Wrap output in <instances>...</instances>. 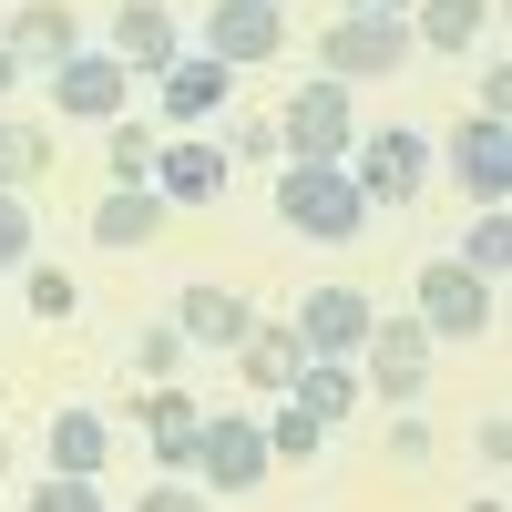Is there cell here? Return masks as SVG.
Segmentation results:
<instances>
[{
  "instance_id": "5bb4252c",
  "label": "cell",
  "mask_w": 512,
  "mask_h": 512,
  "mask_svg": "<svg viewBox=\"0 0 512 512\" xmlns=\"http://www.w3.org/2000/svg\"><path fill=\"white\" fill-rule=\"evenodd\" d=\"M154 93H164V113H175V123H205V113H226L236 72H226L216 52H175V62L154 72Z\"/></svg>"
},
{
  "instance_id": "44dd1931",
  "label": "cell",
  "mask_w": 512,
  "mask_h": 512,
  "mask_svg": "<svg viewBox=\"0 0 512 512\" xmlns=\"http://www.w3.org/2000/svg\"><path fill=\"white\" fill-rule=\"evenodd\" d=\"M277 400H297L318 431H338V410H359V369L349 359H297V379H287Z\"/></svg>"
},
{
  "instance_id": "ba28073f",
  "label": "cell",
  "mask_w": 512,
  "mask_h": 512,
  "mask_svg": "<svg viewBox=\"0 0 512 512\" xmlns=\"http://www.w3.org/2000/svg\"><path fill=\"white\" fill-rule=\"evenodd\" d=\"M205 52H216L226 72L277 62L287 52V11H277V0H216V11H205Z\"/></svg>"
},
{
  "instance_id": "4fadbf2b",
  "label": "cell",
  "mask_w": 512,
  "mask_h": 512,
  "mask_svg": "<svg viewBox=\"0 0 512 512\" xmlns=\"http://www.w3.org/2000/svg\"><path fill=\"white\" fill-rule=\"evenodd\" d=\"M195 431H205V400H195V390H175V379H154V390H144L154 472H185V461H195Z\"/></svg>"
},
{
  "instance_id": "d6a6232c",
  "label": "cell",
  "mask_w": 512,
  "mask_h": 512,
  "mask_svg": "<svg viewBox=\"0 0 512 512\" xmlns=\"http://www.w3.org/2000/svg\"><path fill=\"white\" fill-rule=\"evenodd\" d=\"M226 144H236L246 164H267V154H277V123H256V113H246V123H236V134H226Z\"/></svg>"
},
{
  "instance_id": "d590c367",
  "label": "cell",
  "mask_w": 512,
  "mask_h": 512,
  "mask_svg": "<svg viewBox=\"0 0 512 512\" xmlns=\"http://www.w3.org/2000/svg\"><path fill=\"white\" fill-rule=\"evenodd\" d=\"M0 472H11V441H0Z\"/></svg>"
},
{
  "instance_id": "484cf974",
  "label": "cell",
  "mask_w": 512,
  "mask_h": 512,
  "mask_svg": "<svg viewBox=\"0 0 512 512\" xmlns=\"http://www.w3.org/2000/svg\"><path fill=\"white\" fill-rule=\"evenodd\" d=\"M318 451H328V431L287 400V410H277V431H267V461H318Z\"/></svg>"
},
{
  "instance_id": "8992f818",
  "label": "cell",
  "mask_w": 512,
  "mask_h": 512,
  "mask_svg": "<svg viewBox=\"0 0 512 512\" xmlns=\"http://www.w3.org/2000/svg\"><path fill=\"white\" fill-rule=\"evenodd\" d=\"M492 318H502L492 277H472L461 256H431V267H420V328L431 338H492Z\"/></svg>"
},
{
  "instance_id": "e575fe53",
  "label": "cell",
  "mask_w": 512,
  "mask_h": 512,
  "mask_svg": "<svg viewBox=\"0 0 512 512\" xmlns=\"http://www.w3.org/2000/svg\"><path fill=\"white\" fill-rule=\"evenodd\" d=\"M0 93H21V62H11V52H0Z\"/></svg>"
},
{
  "instance_id": "3957f363",
  "label": "cell",
  "mask_w": 512,
  "mask_h": 512,
  "mask_svg": "<svg viewBox=\"0 0 512 512\" xmlns=\"http://www.w3.org/2000/svg\"><path fill=\"white\" fill-rule=\"evenodd\" d=\"M277 144H287V164H349V144H359L349 82H297L277 113Z\"/></svg>"
},
{
  "instance_id": "836d02e7",
  "label": "cell",
  "mask_w": 512,
  "mask_h": 512,
  "mask_svg": "<svg viewBox=\"0 0 512 512\" xmlns=\"http://www.w3.org/2000/svg\"><path fill=\"white\" fill-rule=\"evenodd\" d=\"M338 11H410V0H338Z\"/></svg>"
},
{
  "instance_id": "d6986e66",
  "label": "cell",
  "mask_w": 512,
  "mask_h": 512,
  "mask_svg": "<svg viewBox=\"0 0 512 512\" xmlns=\"http://www.w3.org/2000/svg\"><path fill=\"white\" fill-rule=\"evenodd\" d=\"M246 318H256V308H246L236 287H185V297H175V338H185V349H216V359L246 338Z\"/></svg>"
},
{
  "instance_id": "7c38bea8",
  "label": "cell",
  "mask_w": 512,
  "mask_h": 512,
  "mask_svg": "<svg viewBox=\"0 0 512 512\" xmlns=\"http://www.w3.org/2000/svg\"><path fill=\"white\" fill-rule=\"evenodd\" d=\"M0 52H11L21 72H52L62 52H82V21H72V0H21L11 31H0Z\"/></svg>"
},
{
  "instance_id": "cb8c5ba5",
  "label": "cell",
  "mask_w": 512,
  "mask_h": 512,
  "mask_svg": "<svg viewBox=\"0 0 512 512\" xmlns=\"http://www.w3.org/2000/svg\"><path fill=\"white\" fill-rule=\"evenodd\" d=\"M461 267L502 287V267H512V216H502V205H482V216H472V236H461Z\"/></svg>"
},
{
  "instance_id": "83f0119b",
  "label": "cell",
  "mask_w": 512,
  "mask_h": 512,
  "mask_svg": "<svg viewBox=\"0 0 512 512\" xmlns=\"http://www.w3.org/2000/svg\"><path fill=\"white\" fill-rule=\"evenodd\" d=\"M134 512H216V492H205V482H185V472H164V482H154Z\"/></svg>"
},
{
  "instance_id": "ac0fdd59",
  "label": "cell",
  "mask_w": 512,
  "mask_h": 512,
  "mask_svg": "<svg viewBox=\"0 0 512 512\" xmlns=\"http://www.w3.org/2000/svg\"><path fill=\"white\" fill-rule=\"evenodd\" d=\"M41 461H52V472H72V482H103V461H113V420H103V410H52Z\"/></svg>"
},
{
  "instance_id": "30bf717a",
  "label": "cell",
  "mask_w": 512,
  "mask_h": 512,
  "mask_svg": "<svg viewBox=\"0 0 512 512\" xmlns=\"http://www.w3.org/2000/svg\"><path fill=\"white\" fill-rule=\"evenodd\" d=\"M123 82H134V72L82 41V52L52 62V103H62V123H113V113H123Z\"/></svg>"
},
{
  "instance_id": "5b68a950",
  "label": "cell",
  "mask_w": 512,
  "mask_h": 512,
  "mask_svg": "<svg viewBox=\"0 0 512 512\" xmlns=\"http://www.w3.org/2000/svg\"><path fill=\"white\" fill-rule=\"evenodd\" d=\"M277 461H267V431H256L246 410H205V431H195V461H185V482L205 492H256Z\"/></svg>"
},
{
  "instance_id": "f546056e",
  "label": "cell",
  "mask_w": 512,
  "mask_h": 512,
  "mask_svg": "<svg viewBox=\"0 0 512 512\" xmlns=\"http://www.w3.org/2000/svg\"><path fill=\"white\" fill-rule=\"evenodd\" d=\"M31 512H103V492H93V482H72V472H52V482L31 492Z\"/></svg>"
},
{
  "instance_id": "603a6c76",
  "label": "cell",
  "mask_w": 512,
  "mask_h": 512,
  "mask_svg": "<svg viewBox=\"0 0 512 512\" xmlns=\"http://www.w3.org/2000/svg\"><path fill=\"white\" fill-rule=\"evenodd\" d=\"M41 175H52V134L21 113H0V195H31Z\"/></svg>"
},
{
  "instance_id": "9c48e42d",
  "label": "cell",
  "mask_w": 512,
  "mask_h": 512,
  "mask_svg": "<svg viewBox=\"0 0 512 512\" xmlns=\"http://www.w3.org/2000/svg\"><path fill=\"white\" fill-rule=\"evenodd\" d=\"M451 185L482 195V205L512 195V123H502V113H461V134H451Z\"/></svg>"
},
{
  "instance_id": "f1b7e54d",
  "label": "cell",
  "mask_w": 512,
  "mask_h": 512,
  "mask_svg": "<svg viewBox=\"0 0 512 512\" xmlns=\"http://www.w3.org/2000/svg\"><path fill=\"white\" fill-rule=\"evenodd\" d=\"M11 267H31V205L0 195V277H11Z\"/></svg>"
},
{
  "instance_id": "6da1fadb",
  "label": "cell",
  "mask_w": 512,
  "mask_h": 512,
  "mask_svg": "<svg viewBox=\"0 0 512 512\" xmlns=\"http://www.w3.org/2000/svg\"><path fill=\"white\" fill-rule=\"evenodd\" d=\"M277 216L318 246H359L369 226V195L349 185V164H277Z\"/></svg>"
},
{
  "instance_id": "4316f807",
  "label": "cell",
  "mask_w": 512,
  "mask_h": 512,
  "mask_svg": "<svg viewBox=\"0 0 512 512\" xmlns=\"http://www.w3.org/2000/svg\"><path fill=\"white\" fill-rule=\"evenodd\" d=\"M21 297H31V318H72V308H82V287H72L62 267H21Z\"/></svg>"
},
{
  "instance_id": "277c9868",
  "label": "cell",
  "mask_w": 512,
  "mask_h": 512,
  "mask_svg": "<svg viewBox=\"0 0 512 512\" xmlns=\"http://www.w3.org/2000/svg\"><path fill=\"white\" fill-rule=\"evenodd\" d=\"M349 185L369 195V216H379V205L400 216V205L431 185V144H420L410 123H379V134H359V144H349Z\"/></svg>"
},
{
  "instance_id": "1f68e13d",
  "label": "cell",
  "mask_w": 512,
  "mask_h": 512,
  "mask_svg": "<svg viewBox=\"0 0 512 512\" xmlns=\"http://www.w3.org/2000/svg\"><path fill=\"white\" fill-rule=\"evenodd\" d=\"M134 359H144V379H175V359H185V338H175V328H144V349H134Z\"/></svg>"
},
{
  "instance_id": "d4e9b609",
  "label": "cell",
  "mask_w": 512,
  "mask_h": 512,
  "mask_svg": "<svg viewBox=\"0 0 512 512\" xmlns=\"http://www.w3.org/2000/svg\"><path fill=\"white\" fill-rule=\"evenodd\" d=\"M103 164H113V185H154V134L113 113V154H103Z\"/></svg>"
},
{
  "instance_id": "7402d4cb",
  "label": "cell",
  "mask_w": 512,
  "mask_h": 512,
  "mask_svg": "<svg viewBox=\"0 0 512 512\" xmlns=\"http://www.w3.org/2000/svg\"><path fill=\"white\" fill-rule=\"evenodd\" d=\"M297 359H308V349H297V328H287V318H246L236 369L256 379V390H287V379H297Z\"/></svg>"
},
{
  "instance_id": "7a4b0ae2",
  "label": "cell",
  "mask_w": 512,
  "mask_h": 512,
  "mask_svg": "<svg viewBox=\"0 0 512 512\" xmlns=\"http://www.w3.org/2000/svg\"><path fill=\"white\" fill-rule=\"evenodd\" d=\"M410 52H420V41H410V11H338V21L318 31V72H328V82H390Z\"/></svg>"
},
{
  "instance_id": "2e32d148",
  "label": "cell",
  "mask_w": 512,
  "mask_h": 512,
  "mask_svg": "<svg viewBox=\"0 0 512 512\" xmlns=\"http://www.w3.org/2000/svg\"><path fill=\"white\" fill-rule=\"evenodd\" d=\"M164 216H175V205H164L154 185H113V195L93 205V246H113V256H144V246L164 236Z\"/></svg>"
},
{
  "instance_id": "4dcf8cb0",
  "label": "cell",
  "mask_w": 512,
  "mask_h": 512,
  "mask_svg": "<svg viewBox=\"0 0 512 512\" xmlns=\"http://www.w3.org/2000/svg\"><path fill=\"white\" fill-rule=\"evenodd\" d=\"M472 113H512V62H502V52H492L482 82H472Z\"/></svg>"
},
{
  "instance_id": "9a60e30c",
  "label": "cell",
  "mask_w": 512,
  "mask_h": 512,
  "mask_svg": "<svg viewBox=\"0 0 512 512\" xmlns=\"http://www.w3.org/2000/svg\"><path fill=\"white\" fill-rule=\"evenodd\" d=\"M154 195H164V205H216V195H226V154L195 144V134L154 144Z\"/></svg>"
},
{
  "instance_id": "ffe728a7",
  "label": "cell",
  "mask_w": 512,
  "mask_h": 512,
  "mask_svg": "<svg viewBox=\"0 0 512 512\" xmlns=\"http://www.w3.org/2000/svg\"><path fill=\"white\" fill-rule=\"evenodd\" d=\"M410 41L472 62V41H492V0H410Z\"/></svg>"
},
{
  "instance_id": "e0dca14e",
  "label": "cell",
  "mask_w": 512,
  "mask_h": 512,
  "mask_svg": "<svg viewBox=\"0 0 512 512\" xmlns=\"http://www.w3.org/2000/svg\"><path fill=\"white\" fill-rule=\"evenodd\" d=\"M175 52H185V41H175V11H164V0H123V11H113V62H123V72L154 82Z\"/></svg>"
},
{
  "instance_id": "52a82bcc",
  "label": "cell",
  "mask_w": 512,
  "mask_h": 512,
  "mask_svg": "<svg viewBox=\"0 0 512 512\" xmlns=\"http://www.w3.org/2000/svg\"><path fill=\"white\" fill-rule=\"evenodd\" d=\"M359 379H369L390 410H410L420 379H431V328H420V318H369V338H359Z\"/></svg>"
},
{
  "instance_id": "8fae6325",
  "label": "cell",
  "mask_w": 512,
  "mask_h": 512,
  "mask_svg": "<svg viewBox=\"0 0 512 512\" xmlns=\"http://www.w3.org/2000/svg\"><path fill=\"white\" fill-rule=\"evenodd\" d=\"M369 297L359 287H308V308H297L287 328H297V349H308V359H359V338H369Z\"/></svg>"
}]
</instances>
